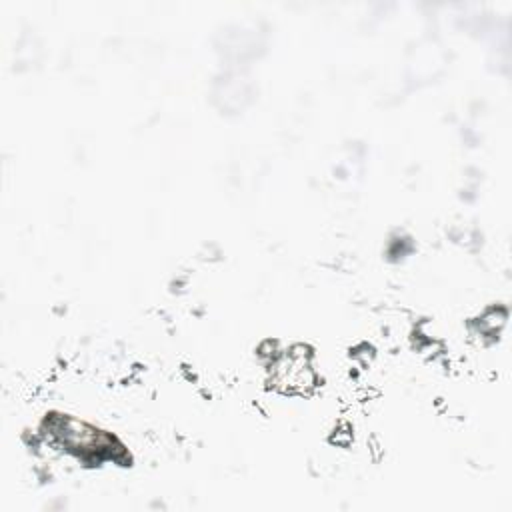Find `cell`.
<instances>
[{
	"mask_svg": "<svg viewBox=\"0 0 512 512\" xmlns=\"http://www.w3.org/2000/svg\"><path fill=\"white\" fill-rule=\"evenodd\" d=\"M274 384L286 392H306L314 384L310 358L302 348L282 354L272 364Z\"/></svg>",
	"mask_w": 512,
	"mask_h": 512,
	"instance_id": "cell-1",
	"label": "cell"
},
{
	"mask_svg": "<svg viewBox=\"0 0 512 512\" xmlns=\"http://www.w3.org/2000/svg\"><path fill=\"white\" fill-rule=\"evenodd\" d=\"M52 430H54V436H58L62 440V444H66L70 450H76L78 454L80 452L82 454H86V452L98 454L110 444V440L104 434H100L98 430H94L78 420H70V418L58 420Z\"/></svg>",
	"mask_w": 512,
	"mask_h": 512,
	"instance_id": "cell-2",
	"label": "cell"
}]
</instances>
